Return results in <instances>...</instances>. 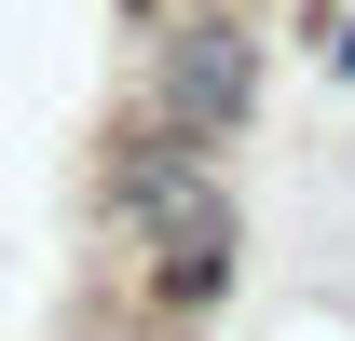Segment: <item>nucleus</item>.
Wrapping results in <instances>:
<instances>
[{"label": "nucleus", "mask_w": 355, "mask_h": 341, "mask_svg": "<svg viewBox=\"0 0 355 341\" xmlns=\"http://www.w3.org/2000/svg\"><path fill=\"white\" fill-rule=\"evenodd\" d=\"M150 42H137V110L123 123L150 150H191V164H219L232 137L260 123V28H246V0H191V14H137Z\"/></svg>", "instance_id": "nucleus-2"}, {"label": "nucleus", "mask_w": 355, "mask_h": 341, "mask_svg": "<svg viewBox=\"0 0 355 341\" xmlns=\"http://www.w3.org/2000/svg\"><path fill=\"white\" fill-rule=\"evenodd\" d=\"M96 218H110V246L137 259V300H150V328H164V341H191L205 314H219L232 259H246V205H232V177H219V164L150 150V137L123 123L110 177H96Z\"/></svg>", "instance_id": "nucleus-1"}, {"label": "nucleus", "mask_w": 355, "mask_h": 341, "mask_svg": "<svg viewBox=\"0 0 355 341\" xmlns=\"http://www.w3.org/2000/svg\"><path fill=\"white\" fill-rule=\"evenodd\" d=\"M137 14H191V0H137Z\"/></svg>", "instance_id": "nucleus-3"}]
</instances>
